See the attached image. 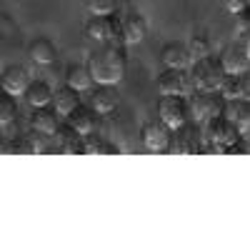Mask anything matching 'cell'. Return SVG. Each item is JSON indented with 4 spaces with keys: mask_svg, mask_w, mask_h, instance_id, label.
Listing matches in <instances>:
<instances>
[{
    "mask_svg": "<svg viewBox=\"0 0 250 250\" xmlns=\"http://www.w3.org/2000/svg\"><path fill=\"white\" fill-rule=\"evenodd\" d=\"M125 68H128L125 50L120 45H113V43L93 50L90 58H88L90 78L98 83V85H118V83L125 78Z\"/></svg>",
    "mask_w": 250,
    "mask_h": 250,
    "instance_id": "obj_1",
    "label": "cell"
},
{
    "mask_svg": "<svg viewBox=\"0 0 250 250\" xmlns=\"http://www.w3.org/2000/svg\"><path fill=\"white\" fill-rule=\"evenodd\" d=\"M223 78H225V70L220 68V62L213 55L193 60V85H195V90L218 93Z\"/></svg>",
    "mask_w": 250,
    "mask_h": 250,
    "instance_id": "obj_2",
    "label": "cell"
},
{
    "mask_svg": "<svg viewBox=\"0 0 250 250\" xmlns=\"http://www.w3.org/2000/svg\"><path fill=\"white\" fill-rule=\"evenodd\" d=\"M225 100L220 93H205L198 90L190 100H188V118H193V123H205L208 118L223 115Z\"/></svg>",
    "mask_w": 250,
    "mask_h": 250,
    "instance_id": "obj_3",
    "label": "cell"
},
{
    "mask_svg": "<svg viewBox=\"0 0 250 250\" xmlns=\"http://www.w3.org/2000/svg\"><path fill=\"white\" fill-rule=\"evenodd\" d=\"M205 135L208 140H210L218 150H225V148H230V145L240 138L238 128L228 120L225 115H215V118H208L205 120Z\"/></svg>",
    "mask_w": 250,
    "mask_h": 250,
    "instance_id": "obj_4",
    "label": "cell"
},
{
    "mask_svg": "<svg viewBox=\"0 0 250 250\" xmlns=\"http://www.w3.org/2000/svg\"><path fill=\"white\" fill-rule=\"evenodd\" d=\"M158 120L170 130L180 128V125L188 120V103L180 95H160V100H158Z\"/></svg>",
    "mask_w": 250,
    "mask_h": 250,
    "instance_id": "obj_5",
    "label": "cell"
},
{
    "mask_svg": "<svg viewBox=\"0 0 250 250\" xmlns=\"http://www.w3.org/2000/svg\"><path fill=\"white\" fill-rule=\"evenodd\" d=\"M220 68L225 70V75H243L250 68V53L248 48H243L240 43H230L220 50Z\"/></svg>",
    "mask_w": 250,
    "mask_h": 250,
    "instance_id": "obj_6",
    "label": "cell"
},
{
    "mask_svg": "<svg viewBox=\"0 0 250 250\" xmlns=\"http://www.w3.org/2000/svg\"><path fill=\"white\" fill-rule=\"evenodd\" d=\"M170 135H173V130L165 128L160 120H148L140 128L143 145L148 150H153V153H165V150H168L170 148Z\"/></svg>",
    "mask_w": 250,
    "mask_h": 250,
    "instance_id": "obj_7",
    "label": "cell"
},
{
    "mask_svg": "<svg viewBox=\"0 0 250 250\" xmlns=\"http://www.w3.org/2000/svg\"><path fill=\"white\" fill-rule=\"evenodd\" d=\"M170 148L178 155H193L200 150V130L198 123H183L180 128H175V135H170Z\"/></svg>",
    "mask_w": 250,
    "mask_h": 250,
    "instance_id": "obj_8",
    "label": "cell"
},
{
    "mask_svg": "<svg viewBox=\"0 0 250 250\" xmlns=\"http://www.w3.org/2000/svg\"><path fill=\"white\" fill-rule=\"evenodd\" d=\"M28 85H30V73L23 65H18V62H10L0 73V88L10 95H23Z\"/></svg>",
    "mask_w": 250,
    "mask_h": 250,
    "instance_id": "obj_9",
    "label": "cell"
},
{
    "mask_svg": "<svg viewBox=\"0 0 250 250\" xmlns=\"http://www.w3.org/2000/svg\"><path fill=\"white\" fill-rule=\"evenodd\" d=\"M223 115L230 120L240 135H248L250 130V105H248V98H238V100H225V108Z\"/></svg>",
    "mask_w": 250,
    "mask_h": 250,
    "instance_id": "obj_10",
    "label": "cell"
},
{
    "mask_svg": "<svg viewBox=\"0 0 250 250\" xmlns=\"http://www.w3.org/2000/svg\"><path fill=\"white\" fill-rule=\"evenodd\" d=\"M120 33H123V43L125 45H138L140 40L145 38V33H148V23H145L143 15L128 13L120 20Z\"/></svg>",
    "mask_w": 250,
    "mask_h": 250,
    "instance_id": "obj_11",
    "label": "cell"
},
{
    "mask_svg": "<svg viewBox=\"0 0 250 250\" xmlns=\"http://www.w3.org/2000/svg\"><path fill=\"white\" fill-rule=\"evenodd\" d=\"M158 90L160 95H183L188 90V78L178 68H165L158 75Z\"/></svg>",
    "mask_w": 250,
    "mask_h": 250,
    "instance_id": "obj_12",
    "label": "cell"
},
{
    "mask_svg": "<svg viewBox=\"0 0 250 250\" xmlns=\"http://www.w3.org/2000/svg\"><path fill=\"white\" fill-rule=\"evenodd\" d=\"M118 105V90L115 85H95V90L90 93V108L100 115L113 113Z\"/></svg>",
    "mask_w": 250,
    "mask_h": 250,
    "instance_id": "obj_13",
    "label": "cell"
},
{
    "mask_svg": "<svg viewBox=\"0 0 250 250\" xmlns=\"http://www.w3.org/2000/svg\"><path fill=\"white\" fill-rule=\"evenodd\" d=\"M218 93L223 95V100H238V98H248L250 95V80L248 75H225Z\"/></svg>",
    "mask_w": 250,
    "mask_h": 250,
    "instance_id": "obj_14",
    "label": "cell"
},
{
    "mask_svg": "<svg viewBox=\"0 0 250 250\" xmlns=\"http://www.w3.org/2000/svg\"><path fill=\"white\" fill-rule=\"evenodd\" d=\"M160 60L165 68H178V70H185L190 65V55H188L183 43H165L160 50Z\"/></svg>",
    "mask_w": 250,
    "mask_h": 250,
    "instance_id": "obj_15",
    "label": "cell"
},
{
    "mask_svg": "<svg viewBox=\"0 0 250 250\" xmlns=\"http://www.w3.org/2000/svg\"><path fill=\"white\" fill-rule=\"evenodd\" d=\"M65 118H68V125H70L78 135H88V133L95 130V110H93V108L78 105V108L70 110Z\"/></svg>",
    "mask_w": 250,
    "mask_h": 250,
    "instance_id": "obj_16",
    "label": "cell"
},
{
    "mask_svg": "<svg viewBox=\"0 0 250 250\" xmlns=\"http://www.w3.org/2000/svg\"><path fill=\"white\" fill-rule=\"evenodd\" d=\"M25 100L30 108H43L53 103V88L48 85L45 80H30V85L25 88Z\"/></svg>",
    "mask_w": 250,
    "mask_h": 250,
    "instance_id": "obj_17",
    "label": "cell"
},
{
    "mask_svg": "<svg viewBox=\"0 0 250 250\" xmlns=\"http://www.w3.org/2000/svg\"><path fill=\"white\" fill-rule=\"evenodd\" d=\"M28 55L33 62H38V65H50V62H55V45H53V40L48 38H35L33 43L28 45Z\"/></svg>",
    "mask_w": 250,
    "mask_h": 250,
    "instance_id": "obj_18",
    "label": "cell"
},
{
    "mask_svg": "<svg viewBox=\"0 0 250 250\" xmlns=\"http://www.w3.org/2000/svg\"><path fill=\"white\" fill-rule=\"evenodd\" d=\"M30 125H33V130H38V133L53 135L55 128H58V113L50 110L48 105H43V108H33V113H30Z\"/></svg>",
    "mask_w": 250,
    "mask_h": 250,
    "instance_id": "obj_19",
    "label": "cell"
},
{
    "mask_svg": "<svg viewBox=\"0 0 250 250\" xmlns=\"http://www.w3.org/2000/svg\"><path fill=\"white\" fill-rule=\"evenodd\" d=\"M65 85H70V88L78 90V93L93 88V78H90L88 65H78V62L68 65V68H65Z\"/></svg>",
    "mask_w": 250,
    "mask_h": 250,
    "instance_id": "obj_20",
    "label": "cell"
},
{
    "mask_svg": "<svg viewBox=\"0 0 250 250\" xmlns=\"http://www.w3.org/2000/svg\"><path fill=\"white\" fill-rule=\"evenodd\" d=\"M53 103H55V113L58 115H68L70 110H75L80 105V95H78V90L65 85V88H60V90L53 93Z\"/></svg>",
    "mask_w": 250,
    "mask_h": 250,
    "instance_id": "obj_21",
    "label": "cell"
},
{
    "mask_svg": "<svg viewBox=\"0 0 250 250\" xmlns=\"http://www.w3.org/2000/svg\"><path fill=\"white\" fill-rule=\"evenodd\" d=\"M83 150H85V153H95V155H118V153H120L118 145L103 140V138H98V135H93V133L83 135Z\"/></svg>",
    "mask_w": 250,
    "mask_h": 250,
    "instance_id": "obj_22",
    "label": "cell"
},
{
    "mask_svg": "<svg viewBox=\"0 0 250 250\" xmlns=\"http://www.w3.org/2000/svg\"><path fill=\"white\" fill-rule=\"evenodd\" d=\"M85 35L95 43H105L108 40V15H93L85 23Z\"/></svg>",
    "mask_w": 250,
    "mask_h": 250,
    "instance_id": "obj_23",
    "label": "cell"
},
{
    "mask_svg": "<svg viewBox=\"0 0 250 250\" xmlns=\"http://www.w3.org/2000/svg\"><path fill=\"white\" fill-rule=\"evenodd\" d=\"M18 115V100L15 95L0 90V125H10Z\"/></svg>",
    "mask_w": 250,
    "mask_h": 250,
    "instance_id": "obj_24",
    "label": "cell"
},
{
    "mask_svg": "<svg viewBox=\"0 0 250 250\" xmlns=\"http://www.w3.org/2000/svg\"><path fill=\"white\" fill-rule=\"evenodd\" d=\"M185 50H188V55H190V62H193V60H198V58L210 55V43H208L205 35H193L190 40H188Z\"/></svg>",
    "mask_w": 250,
    "mask_h": 250,
    "instance_id": "obj_25",
    "label": "cell"
},
{
    "mask_svg": "<svg viewBox=\"0 0 250 250\" xmlns=\"http://www.w3.org/2000/svg\"><path fill=\"white\" fill-rule=\"evenodd\" d=\"M85 8L93 15H113L118 8V0H85Z\"/></svg>",
    "mask_w": 250,
    "mask_h": 250,
    "instance_id": "obj_26",
    "label": "cell"
},
{
    "mask_svg": "<svg viewBox=\"0 0 250 250\" xmlns=\"http://www.w3.org/2000/svg\"><path fill=\"white\" fill-rule=\"evenodd\" d=\"M28 138V143H30V148H33V153H45L48 150V143H45V133H30V135H25Z\"/></svg>",
    "mask_w": 250,
    "mask_h": 250,
    "instance_id": "obj_27",
    "label": "cell"
},
{
    "mask_svg": "<svg viewBox=\"0 0 250 250\" xmlns=\"http://www.w3.org/2000/svg\"><path fill=\"white\" fill-rule=\"evenodd\" d=\"M235 33H238V35L250 33V13H248V10H240V13H238V20H235Z\"/></svg>",
    "mask_w": 250,
    "mask_h": 250,
    "instance_id": "obj_28",
    "label": "cell"
},
{
    "mask_svg": "<svg viewBox=\"0 0 250 250\" xmlns=\"http://www.w3.org/2000/svg\"><path fill=\"white\" fill-rule=\"evenodd\" d=\"M223 8H225L228 13L238 15L240 10H248V0H223Z\"/></svg>",
    "mask_w": 250,
    "mask_h": 250,
    "instance_id": "obj_29",
    "label": "cell"
},
{
    "mask_svg": "<svg viewBox=\"0 0 250 250\" xmlns=\"http://www.w3.org/2000/svg\"><path fill=\"white\" fill-rule=\"evenodd\" d=\"M0 140H3V125H0Z\"/></svg>",
    "mask_w": 250,
    "mask_h": 250,
    "instance_id": "obj_30",
    "label": "cell"
},
{
    "mask_svg": "<svg viewBox=\"0 0 250 250\" xmlns=\"http://www.w3.org/2000/svg\"><path fill=\"white\" fill-rule=\"evenodd\" d=\"M0 90H3V88H0Z\"/></svg>",
    "mask_w": 250,
    "mask_h": 250,
    "instance_id": "obj_31",
    "label": "cell"
}]
</instances>
